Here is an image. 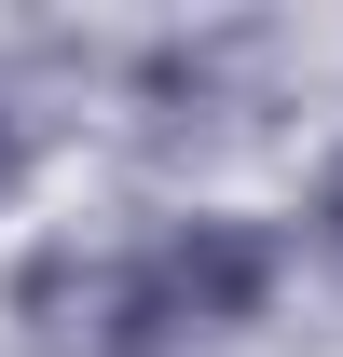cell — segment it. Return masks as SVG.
<instances>
[{
  "mask_svg": "<svg viewBox=\"0 0 343 357\" xmlns=\"http://www.w3.org/2000/svg\"><path fill=\"white\" fill-rule=\"evenodd\" d=\"M261 303V248L247 234H178L165 261L137 275V330H220Z\"/></svg>",
  "mask_w": 343,
  "mask_h": 357,
  "instance_id": "1",
  "label": "cell"
}]
</instances>
